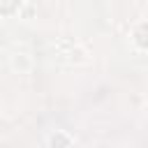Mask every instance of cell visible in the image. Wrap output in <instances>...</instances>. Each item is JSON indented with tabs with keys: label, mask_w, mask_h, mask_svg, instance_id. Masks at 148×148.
<instances>
[{
	"label": "cell",
	"mask_w": 148,
	"mask_h": 148,
	"mask_svg": "<svg viewBox=\"0 0 148 148\" xmlns=\"http://www.w3.org/2000/svg\"><path fill=\"white\" fill-rule=\"evenodd\" d=\"M56 143H60V146H67V141H65L62 136H53V146H56Z\"/></svg>",
	"instance_id": "1"
}]
</instances>
